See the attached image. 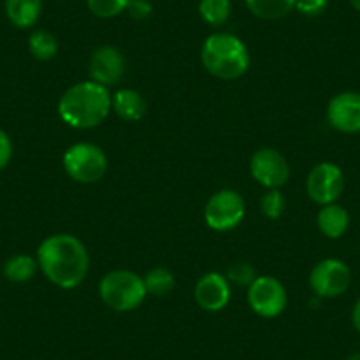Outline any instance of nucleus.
<instances>
[{
  "label": "nucleus",
  "instance_id": "c85d7f7f",
  "mask_svg": "<svg viewBox=\"0 0 360 360\" xmlns=\"http://www.w3.org/2000/svg\"><path fill=\"white\" fill-rule=\"evenodd\" d=\"M349 4H352V8L355 9V11L360 13V0H349Z\"/></svg>",
  "mask_w": 360,
  "mask_h": 360
},
{
  "label": "nucleus",
  "instance_id": "bb28decb",
  "mask_svg": "<svg viewBox=\"0 0 360 360\" xmlns=\"http://www.w3.org/2000/svg\"><path fill=\"white\" fill-rule=\"evenodd\" d=\"M13 158V141L4 129H0V172L9 165Z\"/></svg>",
  "mask_w": 360,
  "mask_h": 360
},
{
  "label": "nucleus",
  "instance_id": "f257e3e1",
  "mask_svg": "<svg viewBox=\"0 0 360 360\" xmlns=\"http://www.w3.org/2000/svg\"><path fill=\"white\" fill-rule=\"evenodd\" d=\"M37 263L48 281L64 290L82 285L89 272V252L75 235L58 233L44 238L37 249Z\"/></svg>",
  "mask_w": 360,
  "mask_h": 360
},
{
  "label": "nucleus",
  "instance_id": "4468645a",
  "mask_svg": "<svg viewBox=\"0 0 360 360\" xmlns=\"http://www.w3.org/2000/svg\"><path fill=\"white\" fill-rule=\"evenodd\" d=\"M4 11L16 29H32L43 13V0H4Z\"/></svg>",
  "mask_w": 360,
  "mask_h": 360
},
{
  "label": "nucleus",
  "instance_id": "b1692460",
  "mask_svg": "<svg viewBox=\"0 0 360 360\" xmlns=\"http://www.w3.org/2000/svg\"><path fill=\"white\" fill-rule=\"evenodd\" d=\"M228 279H231L233 283H238V285L249 286L255 281L256 276L251 265H248V263H237V265H231L228 269Z\"/></svg>",
  "mask_w": 360,
  "mask_h": 360
},
{
  "label": "nucleus",
  "instance_id": "4be33fe9",
  "mask_svg": "<svg viewBox=\"0 0 360 360\" xmlns=\"http://www.w3.org/2000/svg\"><path fill=\"white\" fill-rule=\"evenodd\" d=\"M129 0H86V8L94 16L103 20L115 18L127 9Z\"/></svg>",
  "mask_w": 360,
  "mask_h": 360
},
{
  "label": "nucleus",
  "instance_id": "a878e982",
  "mask_svg": "<svg viewBox=\"0 0 360 360\" xmlns=\"http://www.w3.org/2000/svg\"><path fill=\"white\" fill-rule=\"evenodd\" d=\"M152 4L150 0H129V4H127V9L126 13L131 16L133 20H138V22H141V20H147L148 16L152 15Z\"/></svg>",
  "mask_w": 360,
  "mask_h": 360
},
{
  "label": "nucleus",
  "instance_id": "a211bd4d",
  "mask_svg": "<svg viewBox=\"0 0 360 360\" xmlns=\"http://www.w3.org/2000/svg\"><path fill=\"white\" fill-rule=\"evenodd\" d=\"M37 269H39L37 258L29 255H16L4 263V276L11 283H27L36 276Z\"/></svg>",
  "mask_w": 360,
  "mask_h": 360
},
{
  "label": "nucleus",
  "instance_id": "1a4fd4ad",
  "mask_svg": "<svg viewBox=\"0 0 360 360\" xmlns=\"http://www.w3.org/2000/svg\"><path fill=\"white\" fill-rule=\"evenodd\" d=\"M306 189L309 198L318 205H330L345 191V173L334 162H320L307 176Z\"/></svg>",
  "mask_w": 360,
  "mask_h": 360
},
{
  "label": "nucleus",
  "instance_id": "f03ea898",
  "mask_svg": "<svg viewBox=\"0 0 360 360\" xmlns=\"http://www.w3.org/2000/svg\"><path fill=\"white\" fill-rule=\"evenodd\" d=\"M112 96L108 86L96 82H79L69 86L58 99V115L75 129L96 127L108 117Z\"/></svg>",
  "mask_w": 360,
  "mask_h": 360
},
{
  "label": "nucleus",
  "instance_id": "9b49d317",
  "mask_svg": "<svg viewBox=\"0 0 360 360\" xmlns=\"http://www.w3.org/2000/svg\"><path fill=\"white\" fill-rule=\"evenodd\" d=\"M328 124L339 133H360V92H341L327 106Z\"/></svg>",
  "mask_w": 360,
  "mask_h": 360
},
{
  "label": "nucleus",
  "instance_id": "423d86ee",
  "mask_svg": "<svg viewBox=\"0 0 360 360\" xmlns=\"http://www.w3.org/2000/svg\"><path fill=\"white\" fill-rule=\"evenodd\" d=\"M245 216V203L237 191L223 189L210 196L205 207L207 226L216 231H228L237 228Z\"/></svg>",
  "mask_w": 360,
  "mask_h": 360
},
{
  "label": "nucleus",
  "instance_id": "0eeeda50",
  "mask_svg": "<svg viewBox=\"0 0 360 360\" xmlns=\"http://www.w3.org/2000/svg\"><path fill=\"white\" fill-rule=\"evenodd\" d=\"M309 285L318 297H325V299L341 297L352 285L349 266L338 258L321 259L311 270Z\"/></svg>",
  "mask_w": 360,
  "mask_h": 360
},
{
  "label": "nucleus",
  "instance_id": "f8f14e48",
  "mask_svg": "<svg viewBox=\"0 0 360 360\" xmlns=\"http://www.w3.org/2000/svg\"><path fill=\"white\" fill-rule=\"evenodd\" d=\"M124 55L122 51L112 44L99 46L92 51V57L89 62V72L92 82L99 85H115L120 82L124 75Z\"/></svg>",
  "mask_w": 360,
  "mask_h": 360
},
{
  "label": "nucleus",
  "instance_id": "5701e85b",
  "mask_svg": "<svg viewBox=\"0 0 360 360\" xmlns=\"http://www.w3.org/2000/svg\"><path fill=\"white\" fill-rule=\"evenodd\" d=\"M259 207H262L263 216H266L269 219H278V217L283 216L286 209L285 196L279 193V189H270L269 193L263 195Z\"/></svg>",
  "mask_w": 360,
  "mask_h": 360
},
{
  "label": "nucleus",
  "instance_id": "dca6fc26",
  "mask_svg": "<svg viewBox=\"0 0 360 360\" xmlns=\"http://www.w3.org/2000/svg\"><path fill=\"white\" fill-rule=\"evenodd\" d=\"M112 108L115 110L120 119L127 120V122H134V120H140L145 115L147 105H145V99L141 98L140 92L133 89H124L119 90L112 98Z\"/></svg>",
  "mask_w": 360,
  "mask_h": 360
},
{
  "label": "nucleus",
  "instance_id": "412c9836",
  "mask_svg": "<svg viewBox=\"0 0 360 360\" xmlns=\"http://www.w3.org/2000/svg\"><path fill=\"white\" fill-rule=\"evenodd\" d=\"M143 281L147 293L155 297L168 295V293L175 288V278H173V274L169 270L162 269V266L150 270V272L143 278Z\"/></svg>",
  "mask_w": 360,
  "mask_h": 360
},
{
  "label": "nucleus",
  "instance_id": "7ed1b4c3",
  "mask_svg": "<svg viewBox=\"0 0 360 360\" xmlns=\"http://www.w3.org/2000/svg\"><path fill=\"white\" fill-rule=\"evenodd\" d=\"M202 62L207 71L221 79H237L248 71V46L228 32L212 34L202 46Z\"/></svg>",
  "mask_w": 360,
  "mask_h": 360
},
{
  "label": "nucleus",
  "instance_id": "6e6552de",
  "mask_svg": "<svg viewBox=\"0 0 360 360\" xmlns=\"http://www.w3.org/2000/svg\"><path fill=\"white\" fill-rule=\"evenodd\" d=\"M248 302L258 316L276 318L285 311L288 297L281 283L272 276H258L249 285Z\"/></svg>",
  "mask_w": 360,
  "mask_h": 360
},
{
  "label": "nucleus",
  "instance_id": "ddd939ff",
  "mask_svg": "<svg viewBox=\"0 0 360 360\" xmlns=\"http://www.w3.org/2000/svg\"><path fill=\"white\" fill-rule=\"evenodd\" d=\"M230 285L224 276L217 272H209L203 276L195 286V300L203 311L216 313L224 309L230 302Z\"/></svg>",
  "mask_w": 360,
  "mask_h": 360
},
{
  "label": "nucleus",
  "instance_id": "6ab92c4d",
  "mask_svg": "<svg viewBox=\"0 0 360 360\" xmlns=\"http://www.w3.org/2000/svg\"><path fill=\"white\" fill-rule=\"evenodd\" d=\"M29 50L37 60H51L58 51V41L48 30H34L29 37Z\"/></svg>",
  "mask_w": 360,
  "mask_h": 360
},
{
  "label": "nucleus",
  "instance_id": "c756f323",
  "mask_svg": "<svg viewBox=\"0 0 360 360\" xmlns=\"http://www.w3.org/2000/svg\"><path fill=\"white\" fill-rule=\"evenodd\" d=\"M345 360H360V352L359 353H352V355L346 356Z\"/></svg>",
  "mask_w": 360,
  "mask_h": 360
},
{
  "label": "nucleus",
  "instance_id": "20e7f679",
  "mask_svg": "<svg viewBox=\"0 0 360 360\" xmlns=\"http://www.w3.org/2000/svg\"><path fill=\"white\" fill-rule=\"evenodd\" d=\"M99 295L110 309L127 313L143 302L147 288L143 278L131 270H112L99 283Z\"/></svg>",
  "mask_w": 360,
  "mask_h": 360
},
{
  "label": "nucleus",
  "instance_id": "aec40b11",
  "mask_svg": "<svg viewBox=\"0 0 360 360\" xmlns=\"http://www.w3.org/2000/svg\"><path fill=\"white\" fill-rule=\"evenodd\" d=\"M198 13L203 22L212 27H219L230 18L231 2L230 0H200Z\"/></svg>",
  "mask_w": 360,
  "mask_h": 360
},
{
  "label": "nucleus",
  "instance_id": "f3484780",
  "mask_svg": "<svg viewBox=\"0 0 360 360\" xmlns=\"http://www.w3.org/2000/svg\"><path fill=\"white\" fill-rule=\"evenodd\" d=\"M245 8L262 20L285 18L295 9L297 0H244Z\"/></svg>",
  "mask_w": 360,
  "mask_h": 360
},
{
  "label": "nucleus",
  "instance_id": "393cba45",
  "mask_svg": "<svg viewBox=\"0 0 360 360\" xmlns=\"http://www.w3.org/2000/svg\"><path fill=\"white\" fill-rule=\"evenodd\" d=\"M328 0H297L295 9L304 16H320L325 13Z\"/></svg>",
  "mask_w": 360,
  "mask_h": 360
},
{
  "label": "nucleus",
  "instance_id": "39448f33",
  "mask_svg": "<svg viewBox=\"0 0 360 360\" xmlns=\"http://www.w3.org/2000/svg\"><path fill=\"white\" fill-rule=\"evenodd\" d=\"M64 168L68 175L79 184H94L105 176L108 159L98 145L76 143L65 150Z\"/></svg>",
  "mask_w": 360,
  "mask_h": 360
},
{
  "label": "nucleus",
  "instance_id": "9d476101",
  "mask_svg": "<svg viewBox=\"0 0 360 360\" xmlns=\"http://www.w3.org/2000/svg\"><path fill=\"white\" fill-rule=\"evenodd\" d=\"M251 175L263 188L279 189L288 182L290 166L274 148H259L251 158Z\"/></svg>",
  "mask_w": 360,
  "mask_h": 360
},
{
  "label": "nucleus",
  "instance_id": "2eb2a0df",
  "mask_svg": "<svg viewBox=\"0 0 360 360\" xmlns=\"http://www.w3.org/2000/svg\"><path fill=\"white\" fill-rule=\"evenodd\" d=\"M316 223L325 237L339 238L348 230L349 214L346 212L345 207L338 205V203H330V205L321 207L320 212H318Z\"/></svg>",
  "mask_w": 360,
  "mask_h": 360
},
{
  "label": "nucleus",
  "instance_id": "cd10ccee",
  "mask_svg": "<svg viewBox=\"0 0 360 360\" xmlns=\"http://www.w3.org/2000/svg\"><path fill=\"white\" fill-rule=\"evenodd\" d=\"M352 321H353V327L360 332V299L356 300L355 306H353L352 311Z\"/></svg>",
  "mask_w": 360,
  "mask_h": 360
}]
</instances>
